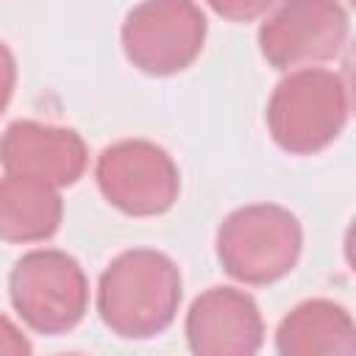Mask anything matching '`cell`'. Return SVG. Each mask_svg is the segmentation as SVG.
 Listing matches in <instances>:
<instances>
[{
    "label": "cell",
    "mask_w": 356,
    "mask_h": 356,
    "mask_svg": "<svg viewBox=\"0 0 356 356\" xmlns=\"http://www.w3.org/2000/svg\"><path fill=\"white\" fill-rule=\"evenodd\" d=\"M184 281L178 264L153 248H134L111 259L97 281V314L120 339H153L164 334L181 306Z\"/></svg>",
    "instance_id": "cell-1"
},
{
    "label": "cell",
    "mask_w": 356,
    "mask_h": 356,
    "mask_svg": "<svg viewBox=\"0 0 356 356\" xmlns=\"http://www.w3.org/2000/svg\"><path fill=\"white\" fill-rule=\"evenodd\" d=\"M348 81L325 67L286 72L267 100V131L289 156H314L334 145L348 125Z\"/></svg>",
    "instance_id": "cell-2"
},
{
    "label": "cell",
    "mask_w": 356,
    "mask_h": 356,
    "mask_svg": "<svg viewBox=\"0 0 356 356\" xmlns=\"http://www.w3.org/2000/svg\"><path fill=\"white\" fill-rule=\"evenodd\" d=\"M214 250L234 281L270 286L295 270L303 250V228L286 206L250 203L220 222Z\"/></svg>",
    "instance_id": "cell-3"
},
{
    "label": "cell",
    "mask_w": 356,
    "mask_h": 356,
    "mask_svg": "<svg viewBox=\"0 0 356 356\" xmlns=\"http://www.w3.org/2000/svg\"><path fill=\"white\" fill-rule=\"evenodd\" d=\"M8 298L17 317L36 334L72 331L89 309V281L78 259L56 248L22 253L8 273Z\"/></svg>",
    "instance_id": "cell-4"
},
{
    "label": "cell",
    "mask_w": 356,
    "mask_h": 356,
    "mask_svg": "<svg viewBox=\"0 0 356 356\" xmlns=\"http://www.w3.org/2000/svg\"><path fill=\"white\" fill-rule=\"evenodd\" d=\"M206 14L189 0H150L125 14L120 39L125 58L145 75L167 78L195 64L206 42Z\"/></svg>",
    "instance_id": "cell-5"
},
{
    "label": "cell",
    "mask_w": 356,
    "mask_h": 356,
    "mask_svg": "<svg viewBox=\"0 0 356 356\" xmlns=\"http://www.w3.org/2000/svg\"><path fill=\"white\" fill-rule=\"evenodd\" d=\"M100 195L128 217H159L181 195V170L172 156L150 139H120L95 161Z\"/></svg>",
    "instance_id": "cell-6"
},
{
    "label": "cell",
    "mask_w": 356,
    "mask_h": 356,
    "mask_svg": "<svg viewBox=\"0 0 356 356\" xmlns=\"http://www.w3.org/2000/svg\"><path fill=\"white\" fill-rule=\"evenodd\" d=\"M350 33L348 11L331 0H289L270 6L259 25V53L281 72L306 70L342 53Z\"/></svg>",
    "instance_id": "cell-7"
},
{
    "label": "cell",
    "mask_w": 356,
    "mask_h": 356,
    "mask_svg": "<svg viewBox=\"0 0 356 356\" xmlns=\"http://www.w3.org/2000/svg\"><path fill=\"white\" fill-rule=\"evenodd\" d=\"M0 164L6 175L31 178L53 189L78 184L89 150L78 131L39 120H17L0 134Z\"/></svg>",
    "instance_id": "cell-8"
},
{
    "label": "cell",
    "mask_w": 356,
    "mask_h": 356,
    "mask_svg": "<svg viewBox=\"0 0 356 356\" xmlns=\"http://www.w3.org/2000/svg\"><path fill=\"white\" fill-rule=\"evenodd\" d=\"M184 334L192 356H256L264 345V320L248 292L209 286L192 300Z\"/></svg>",
    "instance_id": "cell-9"
},
{
    "label": "cell",
    "mask_w": 356,
    "mask_h": 356,
    "mask_svg": "<svg viewBox=\"0 0 356 356\" xmlns=\"http://www.w3.org/2000/svg\"><path fill=\"white\" fill-rule=\"evenodd\" d=\"M278 356H356L350 312L328 298L298 303L275 328Z\"/></svg>",
    "instance_id": "cell-10"
},
{
    "label": "cell",
    "mask_w": 356,
    "mask_h": 356,
    "mask_svg": "<svg viewBox=\"0 0 356 356\" xmlns=\"http://www.w3.org/2000/svg\"><path fill=\"white\" fill-rule=\"evenodd\" d=\"M64 217V200L58 189L3 175L0 178V239L11 245H31L50 239Z\"/></svg>",
    "instance_id": "cell-11"
},
{
    "label": "cell",
    "mask_w": 356,
    "mask_h": 356,
    "mask_svg": "<svg viewBox=\"0 0 356 356\" xmlns=\"http://www.w3.org/2000/svg\"><path fill=\"white\" fill-rule=\"evenodd\" d=\"M0 356H33L28 334L6 314H0Z\"/></svg>",
    "instance_id": "cell-12"
},
{
    "label": "cell",
    "mask_w": 356,
    "mask_h": 356,
    "mask_svg": "<svg viewBox=\"0 0 356 356\" xmlns=\"http://www.w3.org/2000/svg\"><path fill=\"white\" fill-rule=\"evenodd\" d=\"M17 86V58L6 42H0V114L8 108Z\"/></svg>",
    "instance_id": "cell-13"
},
{
    "label": "cell",
    "mask_w": 356,
    "mask_h": 356,
    "mask_svg": "<svg viewBox=\"0 0 356 356\" xmlns=\"http://www.w3.org/2000/svg\"><path fill=\"white\" fill-rule=\"evenodd\" d=\"M270 0L267 3H242V0H234V3H211V8L228 19H236V22H245V19H253L259 14H267L270 11Z\"/></svg>",
    "instance_id": "cell-14"
},
{
    "label": "cell",
    "mask_w": 356,
    "mask_h": 356,
    "mask_svg": "<svg viewBox=\"0 0 356 356\" xmlns=\"http://www.w3.org/2000/svg\"><path fill=\"white\" fill-rule=\"evenodd\" d=\"M56 356H83V353H56Z\"/></svg>",
    "instance_id": "cell-15"
}]
</instances>
